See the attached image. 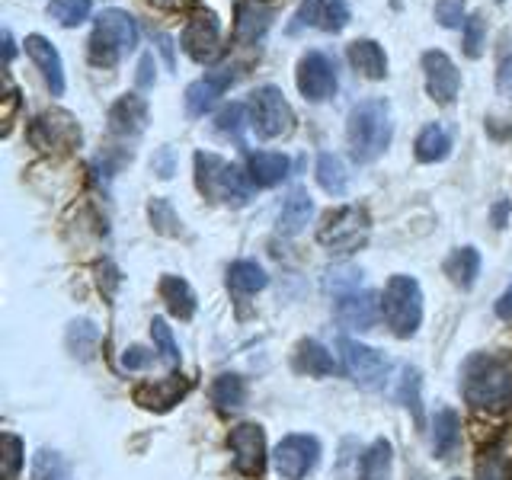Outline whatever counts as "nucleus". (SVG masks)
Returning <instances> with one entry per match:
<instances>
[{"instance_id":"nucleus-47","label":"nucleus","mask_w":512,"mask_h":480,"mask_svg":"<svg viewBox=\"0 0 512 480\" xmlns=\"http://www.w3.org/2000/svg\"><path fill=\"white\" fill-rule=\"evenodd\" d=\"M154 173L164 176V180H170L173 176V151L170 148H160L157 157H154Z\"/></svg>"},{"instance_id":"nucleus-50","label":"nucleus","mask_w":512,"mask_h":480,"mask_svg":"<svg viewBox=\"0 0 512 480\" xmlns=\"http://www.w3.org/2000/svg\"><path fill=\"white\" fill-rule=\"evenodd\" d=\"M506 215H509V199L496 202L493 205V224H496V228H506Z\"/></svg>"},{"instance_id":"nucleus-29","label":"nucleus","mask_w":512,"mask_h":480,"mask_svg":"<svg viewBox=\"0 0 512 480\" xmlns=\"http://www.w3.org/2000/svg\"><path fill=\"white\" fill-rule=\"evenodd\" d=\"M266 285H269V276L260 263L240 260L228 269V288L237 295H256V292H263Z\"/></svg>"},{"instance_id":"nucleus-1","label":"nucleus","mask_w":512,"mask_h":480,"mask_svg":"<svg viewBox=\"0 0 512 480\" xmlns=\"http://www.w3.org/2000/svg\"><path fill=\"white\" fill-rule=\"evenodd\" d=\"M461 394L474 410H506L512 404V356L474 352L461 365Z\"/></svg>"},{"instance_id":"nucleus-39","label":"nucleus","mask_w":512,"mask_h":480,"mask_svg":"<svg viewBox=\"0 0 512 480\" xmlns=\"http://www.w3.org/2000/svg\"><path fill=\"white\" fill-rule=\"evenodd\" d=\"M0 458H4V480H16L23 468V439L13 436V432H4L0 436Z\"/></svg>"},{"instance_id":"nucleus-35","label":"nucleus","mask_w":512,"mask_h":480,"mask_svg":"<svg viewBox=\"0 0 512 480\" xmlns=\"http://www.w3.org/2000/svg\"><path fill=\"white\" fill-rule=\"evenodd\" d=\"M397 397L400 404H404L407 410H413V420L423 423V404H420V372L410 365L400 368V388H397Z\"/></svg>"},{"instance_id":"nucleus-22","label":"nucleus","mask_w":512,"mask_h":480,"mask_svg":"<svg viewBox=\"0 0 512 480\" xmlns=\"http://www.w3.org/2000/svg\"><path fill=\"white\" fill-rule=\"evenodd\" d=\"M349 61L362 77L368 80H381L388 74V58H384V48L375 39H356L349 45Z\"/></svg>"},{"instance_id":"nucleus-40","label":"nucleus","mask_w":512,"mask_h":480,"mask_svg":"<svg viewBox=\"0 0 512 480\" xmlns=\"http://www.w3.org/2000/svg\"><path fill=\"white\" fill-rule=\"evenodd\" d=\"M151 336H154V346H157L160 356H164V362H167V365H173V368L180 365V346H176L173 330L167 327V320H164V317H154Z\"/></svg>"},{"instance_id":"nucleus-5","label":"nucleus","mask_w":512,"mask_h":480,"mask_svg":"<svg viewBox=\"0 0 512 480\" xmlns=\"http://www.w3.org/2000/svg\"><path fill=\"white\" fill-rule=\"evenodd\" d=\"M381 314H384V320H388L394 336L410 340V336L423 324V292H420V285H416V279L391 276V282L384 285Z\"/></svg>"},{"instance_id":"nucleus-49","label":"nucleus","mask_w":512,"mask_h":480,"mask_svg":"<svg viewBox=\"0 0 512 480\" xmlns=\"http://www.w3.org/2000/svg\"><path fill=\"white\" fill-rule=\"evenodd\" d=\"M496 314H500L503 320H512V285L500 295V301H496Z\"/></svg>"},{"instance_id":"nucleus-27","label":"nucleus","mask_w":512,"mask_h":480,"mask_svg":"<svg viewBox=\"0 0 512 480\" xmlns=\"http://www.w3.org/2000/svg\"><path fill=\"white\" fill-rule=\"evenodd\" d=\"M288 176V157L276 151H256L250 157V180L253 186H276Z\"/></svg>"},{"instance_id":"nucleus-51","label":"nucleus","mask_w":512,"mask_h":480,"mask_svg":"<svg viewBox=\"0 0 512 480\" xmlns=\"http://www.w3.org/2000/svg\"><path fill=\"white\" fill-rule=\"evenodd\" d=\"M157 42H160V52L167 55V64H170V68H173V42H170L167 36H157Z\"/></svg>"},{"instance_id":"nucleus-12","label":"nucleus","mask_w":512,"mask_h":480,"mask_svg":"<svg viewBox=\"0 0 512 480\" xmlns=\"http://www.w3.org/2000/svg\"><path fill=\"white\" fill-rule=\"evenodd\" d=\"M298 90L311 103H324L336 93V68L324 52H308L298 61Z\"/></svg>"},{"instance_id":"nucleus-7","label":"nucleus","mask_w":512,"mask_h":480,"mask_svg":"<svg viewBox=\"0 0 512 480\" xmlns=\"http://www.w3.org/2000/svg\"><path fill=\"white\" fill-rule=\"evenodd\" d=\"M250 125L260 138H285L295 128V112L279 87H260L250 96Z\"/></svg>"},{"instance_id":"nucleus-9","label":"nucleus","mask_w":512,"mask_h":480,"mask_svg":"<svg viewBox=\"0 0 512 480\" xmlns=\"http://www.w3.org/2000/svg\"><path fill=\"white\" fill-rule=\"evenodd\" d=\"M336 349H340V359H343V368L346 375L359 384V388H368V391H378L384 381H388V359L381 356L378 349L365 346V343H356L349 340V336H340V343H336Z\"/></svg>"},{"instance_id":"nucleus-48","label":"nucleus","mask_w":512,"mask_h":480,"mask_svg":"<svg viewBox=\"0 0 512 480\" xmlns=\"http://www.w3.org/2000/svg\"><path fill=\"white\" fill-rule=\"evenodd\" d=\"M151 71H154V55H144L141 64H138V84L141 87H151L154 84V74Z\"/></svg>"},{"instance_id":"nucleus-36","label":"nucleus","mask_w":512,"mask_h":480,"mask_svg":"<svg viewBox=\"0 0 512 480\" xmlns=\"http://www.w3.org/2000/svg\"><path fill=\"white\" fill-rule=\"evenodd\" d=\"M148 215H151V224H154L157 234H164V237H180L183 234V221H180V215L173 212V205L167 199H151Z\"/></svg>"},{"instance_id":"nucleus-28","label":"nucleus","mask_w":512,"mask_h":480,"mask_svg":"<svg viewBox=\"0 0 512 480\" xmlns=\"http://www.w3.org/2000/svg\"><path fill=\"white\" fill-rule=\"evenodd\" d=\"M391 442L388 439H375L365 448V455L359 461V480H388L391 477Z\"/></svg>"},{"instance_id":"nucleus-23","label":"nucleus","mask_w":512,"mask_h":480,"mask_svg":"<svg viewBox=\"0 0 512 480\" xmlns=\"http://www.w3.org/2000/svg\"><path fill=\"white\" fill-rule=\"evenodd\" d=\"M272 10L260 0H240L237 7V39L240 42H256L269 29Z\"/></svg>"},{"instance_id":"nucleus-31","label":"nucleus","mask_w":512,"mask_h":480,"mask_svg":"<svg viewBox=\"0 0 512 480\" xmlns=\"http://www.w3.org/2000/svg\"><path fill=\"white\" fill-rule=\"evenodd\" d=\"M448 151H452V135H448L442 125H426L420 138H416V160H423V164L445 160Z\"/></svg>"},{"instance_id":"nucleus-26","label":"nucleus","mask_w":512,"mask_h":480,"mask_svg":"<svg viewBox=\"0 0 512 480\" xmlns=\"http://www.w3.org/2000/svg\"><path fill=\"white\" fill-rule=\"evenodd\" d=\"M295 368H298L301 375L327 378V375L336 372V362H333V356L317 340H304L295 349Z\"/></svg>"},{"instance_id":"nucleus-41","label":"nucleus","mask_w":512,"mask_h":480,"mask_svg":"<svg viewBox=\"0 0 512 480\" xmlns=\"http://www.w3.org/2000/svg\"><path fill=\"white\" fill-rule=\"evenodd\" d=\"M484 45H487V23H484V16L474 13L468 16V23H464V52H468V58H480Z\"/></svg>"},{"instance_id":"nucleus-13","label":"nucleus","mask_w":512,"mask_h":480,"mask_svg":"<svg viewBox=\"0 0 512 480\" xmlns=\"http://www.w3.org/2000/svg\"><path fill=\"white\" fill-rule=\"evenodd\" d=\"M228 445H231V455H234V468L240 474H260L263 464H266V432L263 426L256 423H240L231 429L228 436Z\"/></svg>"},{"instance_id":"nucleus-53","label":"nucleus","mask_w":512,"mask_h":480,"mask_svg":"<svg viewBox=\"0 0 512 480\" xmlns=\"http://www.w3.org/2000/svg\"><path fill=\"white\" fill-rule=\"evenodd\" d=\"M4 52H7V64H10V58H13V36L10 32H4Z\"/></svg>"},{"instance_id":"nucleus-38","label":"nucleus","mask_w":512,"mask_h":480,"mask_svg":"<svg viewBox=\"0 0 512 480\" xmlns=\"http://www.w3.org/2000/svg\"><path fill=\"white\" fill-rule=\"evenodd\" d=\"M93 0H52L48 13L55 16L61 26H80L90 16Z\"/></svg>"},{"instance_id":"nucleus-15","label":"nucleus","mask_w":512,"mask_h":480,"mask_svg":"<svg viewBox=\"0 0 512 480\" xmlns=\"http://www.w3.org/2000/svg\"><path fill=\"white\" fill-rule=\"evenodd\" d=\"M378 314H381V301L375 292H343L336 298V320L346 327V330H372L378 324Z\"/></svg>"},{"instance_id":"nucleus-20","label":"nucleus","mask_w":512,"mask_h":480,"mask_svg":"<svg viewBox=\"0 0 512 480\" xmlns=\"http://www.w3.org/2000/svg\"><path fill=\"white\" fill-rule=\"evenodd\" d=\"M148 125V103L138 93H125L119 96L109 109V128L116 135H138L141 128Z\"/></svg>"},{"instance_id":"nucleus-46","label":"nucleus","mask_w":512,"mask_h":480,"mask_svg":"<svg viewBox=\"0 0 512 480\" xmlns=\"http://www.w3.org/2000/svg\"><path fill=\"white\" fill-rule=\"evenodd\" d=\"M496 90H500L506 100H512V55L500 61V68H496Z\"/></svg>"},{"instance_id":"nucleus-16","label":"nucleus","mask_w":512,"mask_h":480,"mask_svg":"<svg viewBox=\"0 0 512 480\" xmlns=\"http://www.w3.org/2000/svg\"><path fill=\"white\" fill-rule=\"evenodd\" d=\"M234 77H237L234 64H224V68L208 71L202 80L189 84L186 87V112H189V116H205V112L215 106L218 96L234 84Z\"/></svg>"},{"instance_id":"nucleus-10","label":"nucleus","mask_w":512,"mask_h":480,"mask_svg":"<svg viewBox=\"0 0 512 480\" xmlns=\"http://www.w3.org/2000/svg\"><path fill=\"white\" fill-rule=\"evenodd\" d=\"M276 471L285 480L308 477L320 461V442L314 436H285L276 445Z\"/></svg>"},{"instance_id":"nucleus-2","label":"nucleus","mask_w":512,"mask_h":480,"mask_svg":"<svg viewBox=\"0 0 512 480\" xmlns=\"http://www.w3.org/2000/svg\"><path fill=\"white\" fill-rule=\"evenodd\" d=\"M391 106L384 100H362L349 109V122H346V141H349V154L356 164H372L375 157L384 154V148L391 144Z\"/></svg>"},{"instance_id":"nucleus-32","label":"nucleus","mask_w":512,"mask_h":480,"mask_svg":"<svg viewBox=\"0 0 512 480\" xmlns=\"http://www.w3.org/2000/svg\"><path fill=\"white\" fill-rule=\"evenodd\" d=\"M212 400L221 410H237L247 404V381L240 375H218L212 384Z\"/></svg>"},{"instance_id":"nucleus-24","label":"nucleus","mask_w":512,"mask_h":480,"mask_svg":"<svg viewBox=\"0 0 512 480\" xmlns=\"http://www.w3.org/2000/svg\"><path fill=\"white\" fill-rule=\"evenodd\" d=\"M458 442H461V420L455 410L445 407L432 416V448H436L439 458H452Z\"/></svg>"},{"instance_id":"nucleus-43","label":"nucleus","mask_w":512,"mask_h":480,"mask_svg":"<svg viewBox=\"0 0 512 480\" xmlns=\"http://www.w3.org/2000/svg\"><path fill=\"white\" fill-rule=\"evenodd\" d=\"M436 20L445 26V29H458L468 20H464V0H439L436 4Z\"/></svg>"},{"instance_id":"nucleus-4","label":"nucleus","mask_w":512,"mask_h":480,"mask_svg":"<svg viewBox=\"0 0 512 480\" xmlns=\"http://www.w3.org/2000/svg\"><path fill=\"white\" fill-rule=\"evenodd\" d=\"M138 45V23L125 10H103L96 16L90 36V58L93 64H116Z\"/></svg>"},{"instance_id":"nucleus-33","label":"nucleus","mask_w":512,"mask_h":480,"mask_svg":"<svg viewBox=\"0 0 512 480\" xmlns=\"http://www.w3.org/2000/svg\"><path fill=\"white\" fill-rule=\"evenodd\" d=\"M317 183H320V189H324V192H330V196H343L346 183H349L343 160L336 157V154H320L317 157Z\"/></svg>"},{"instance_id":"nucleus-25","label":"nucleus","mask_w":512,"mask_h":480,"mask_svg":"<svg viewBox=\"0 0 512 480\" xmlns=\"http://www.w3.org/2000/svg\"><path fill=\"white\" fill-rule=\"evenodd\" d=\"M160 298H164L170 314H176L180 320H189L192 314H196V292H192L189 282L180 279V276H164V279H160Z\"/></svg>"},{"instance_id":"nucleus-6","label":"nucleus","mask_w":512,"mask_h":480,"mask_svg":"<svg viewBox=\"0 0 512 480\" xmlns=\"http://www.w3.org/2000/svg\"><path fill=\"white\" fill-rule=\"evenodd\" d=\"M368 231H372V221H368L365 208L346 205L324 218V224H320V231H317V240L324 247H330L333 253H356L359 247L368 244Z\"/></svg>"},{"instance_id":"nucleus-52","label":"nucleus","mask_w":512,"mask_h":480,"mask_svg":"<svg viewBox=\"0 0 512 480\" xmlns=\"http://www.w3.org/2000/svg\"><path fill=\"white\" fill-rule=\"evenodd\" d=\"M154 7H164V10H170V7H180L183 0H151Z\"/></svg>"},{"instance_id":"nucleus-11","label":"nucleus","mask_w":512,"mask_h":480,"mask_svg":"<svg viewBox=\"0 0 512 480\" xmlns=\"http://www.w3.org/2000/svg\"><path fill=\"white\" fill-rule=\"evenodd\" d=\"M183 52L192 61H212L218 55V42H221V23L212 10H196L189 16V23L183 29Z\"/></svg>"},{"instance_id":"nucleus-19","label":"nucleus","mask_w":512,"mask_h":480,"mask_svg":"<svg viewBox=\"0 0 512 480\" xmlns=\"http://www.w3.org/2000/svg\"><path fill=\"white\" fill-rule=\"evenodd\" d=\"M26 55L32 58V64L42 71L48 90H52L55 96L64 93V64H61V55L58 48L48 42L45 36H29L26 39Z\"/></svg>"},{"instance_id":"nucleus-21","label":"nucleus","mask_w":512,"mask_h":480,"mask_svg":"<svg viewBox=\"0 0 512 480\" xmlns=\"http://www.w3.org/2000/svg\"><path fill=\"white\" fill-rule=\"evenodd\" d=\"M311 215H314V202L308 196V189H292L288 192V199L282 202V212H279V234L292 237V234L304 231Z\"/></svg>"},{"instance_id":"nucleus-42","label":"nucleus","mask_w":512,"mask_h":480,"mask_svg":"<svg viewBox=\"0 0 512 480\" xmlns=\"http://www.w3.org/2000/svg\"><path fill=\"white\" fill-rule=\"evenodd\" d=\"M477 480H512V468L503 455L490 452L484 461H480V471H477Z\"/></svg>"},{"instance_id":"nucleus-34","label":"nucleus","mask_w":512,"mask_h":480,"mask_svg":"<svg viewBox=\"0 0 512 480\" xmlns=\"http://www.w3.org/2000/svg\"><path fill=\"white\" fill-rule=\"evenodd\" d=\"M32 480H74V474H71V464L58 452L42 448V452H36V458H32Z\"/></svg>"},{"instance_id":"nucleus-37","label":"nucleus","mask_w":512,"mask_h":480,"mask_svg":"<svg viewBox=\"0 0 512 480\" xmlns=\"http://www.w3.org/2000/svg\"><path fill=\"white\" fill-rule=\"evenodd\" d=\"M96 343H100V330H96L90 320H77V324H71V330H68V346H71L74 356L90 359Z\"/></svg>"},{"instance_id":"nucleus-30","label":"nucleus","mask_w":512,"mask_h":480,"mask_svg":"<svg viewBox=\"0 0 512 480\" xmlns=\"http://www.w3.org/2000/svg\"><path fill=\"white\" fill-rule=\"evenodd\" d=\"M445 272L458 288H471L480 276V253L474 247H461L445 260Z\"/></svg>"},{"instance_id":"nucleus-17","label":"nucleus","mask_w":512,"mask_h":480,"mask_svg":"<svg viewBox=\"0 0 512 480\" xmlns=\"http://www.w3.org/2000/svg\"><path fill=\"white\" fill-rule=\"evenodd\" d=\"M349 23V4L346 0H304L295 13L292 32L304 29V26H317L324 32H340Z\"/></svg>"},{"instance_id":"nucleus-18","label":"nucleus","mask_w":512,"mask_h":480,"mask_svg":"<svg viewBox=\"0 0 512 480\" xmlns=\"http://www.w3.org/2000/svg\"><path fill=\"white\" fill-rule=\"evenodd\" d=\"M189 391V381L183 375H167L160 381H148L135 388V400L144 410H170L173 404H180Z\"/></svg>"},{"instance_id":"nucleus-3","label":"nucleus","mask_w":512,"mask_h":480,"mask_svg":"<svg viewBox=\"0 0 512 480\" xmlns=\"http://www.w3.org/2000/svg\"><path fill=\"white\" fill-rule=\"evenodd\" d=\"M196 183L205 199L221 205H247L253 199V180H247L237 164H228L218 154H196Z\"/></svg>"},{"instance_id":"nucleus-8","label":"nucleus","mask_w":512,"mask_h":480,"mask_svg":"<svg viewBox=\"0 0 512 480\" xmlns=\"http://www.w3.org/2000/svg\"><path fill=\"white\" fill-rule=\"evenodd\" d=\"M29 141L32 148H39L45 154H64L74 151L80 144V125L71 112L64 109H48L29 125Z\"/></svg>"},{"instance_id":"nucleus-45","label":"nucleus","mask_w":512,"mask_h":480,"mask_svg":"<svg viewBox=\"0 0 512 480\" xmlns=\"http://www.w3.org/2000/svg\"><path fill=\"white\" fill-rule=\"evenodd\" d=\"M154 362V352L144 349V346H132L122 352V365L128 368V372H141V368H148Z\"/></svg>"},{"instance_id":"nucleus-14","label":"nucleus","mask_w":512,"mask_h":480,"mask_svg":"<svg viewBox=\"0 0 512 480\" xmlns=\"http://www.w3.org/2000/svg\"><path fill=\"white\" fill-rule=\"evenodd\" d=\"M423 74H426V90L436 103L448 106L458 96V87H461V74L455 68V61L448 58L445 52H426L423 55Z\"/></svg>"},{"instance_id":"nucleus-44","label":"nucleus","mask_w":512,"mask_h":480,"mask_svg":"<svg viewBox=\"0 0 512 480\" xmlns=\"http://www.w3.org/2000/svg\"><path fill=\"white\" fill-rule=\"evenodd\" d=\"M240 122H244V106L240 103H231V106H224L221 112H218V128L224 135H240Z\"/></svg>"}]
</instances>
